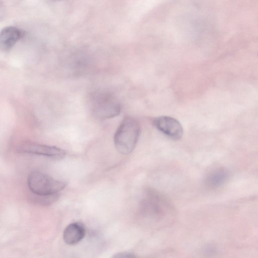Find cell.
I'll return each instance as SVG.
<instances>
[{"mask_svg": "<svg viewBox=\"0 0 258 258\" xmlns=\"http://www.w3.org/2000/svg\"><path fill=\"white\" fill-rule=\"evenodd\" d=\"M168 204L158 192L147 189L141 200L139 209L140 218L147 224L155 225L162 222L167 214Z\"/></svg>", "mask_w": 258, "mask_h": 258, "instance_id": "1", "label": "cell"}, {"mask_svg": "<svg viewBox=\"0 0 258 258\" xmlns=\"http://www.w3.org/2000/svg\"><path fill=\"white\" fill-rule=\"evenodd\" d=\"M140 132V125L137 119L131 116L124 117L114 137L117 150L124 155L131 153L138 143Z\"/></svg>", "mask_w": 258, "mask_h": 258, "instance_id": "2", "label": "cell"}, {"mask_svg": "<svg viewBox=\"0 0 258 258\" xmlns=\"http://www.w3.org/2000/svg\"><path fill=\"white\" fill-rule=\"evenodd\" d=\"M89 103L93 115L99 119L111 118L118 115L120 112L119 101L107 92L94 93L90 98Z\"/></svg>", "mask_w": 258, "mask_h": 258, "instance_id": "3", "label": "cell"}, {"mask_svg": "<svg viewBox=\"0 0 258 258\" xmlns=\"http://www.w3.org/2000/svg\"><path fill=\"white\" fill-rule=\"evenodd\" d=\"M27 183L31 192L39 195L57 194L67 186L66 182L37 171H32L28 175Z\"/></svg>", "mask_w": 258, "mask_h": 258, "instance_id": "4", "label": "cell"}, {"mask_svg": "<svg viewBox=\"0 0 258 258\" xmlns=\"http://www.w3.org/2000/svg\"><path fill=\"white\" fill-rule=\"evenodd\" d=\"M17 151L20 153L37 155L58 159L63 158L66 154V152L60 148L31 141L21 142L18 145Z\"/></svg>", "mask_w": 258, "mask_h": 258, "instance_id": "5", "label": "cell"}, {"mask_svg": "<svg viewBox=\"0 0 258 258\" xmlns=\"http://www.w3.org/2000/svg\"><path fill=\"white\" fill-rule=\"evenodd\" d=\"M154 126L165 136L174 140H180L183 134L182 126L175 118L161 116L154 119Z\"/></svg>", "mask_w": 258, "mask_h": 258, "instance_id": "6", "label": "cell"}, {"mask_svg": "<svg viewBox=\"0 0 258 258\" xmlns=\"http://www.w3.org/2000/svg\"><path fill=\"white\" fill-rule=\"evenodd\" d=\"M24 32L14 26L3 28L0 33V47L2 50L8 51L24 36Z\"/></svg>", "mask_w": 258, "mask_h": 258, "instance_id": "7", "label": "cell"}, {"mask_svg": "<svg viewBox=\"0 0 258 258\" xmlns=\"http://www.w3.org/2000/svg\"><path fill=\"white\" fill-rule=\"evenodd\" d=\"M85 235V229L80 223H72L68 225L63 233L64 242L69 245H74L80 242Z\"/></svg>", "mask_w": 258, "mask_h": 258, "instance_id": "8", "label": "cell"}, {"mask_svg": "<svg viewBox=\"0 0 258 258\" xmlns=\"http://www.w3.org/2000/svg\"><path fill=\"white\" fill-rule=\"evenodd\" d=\"M228 177V173L224 169L219 168L212 171L206 177L205 183L209 188L220 186L225 182Z\"/></svg>", "mask_w": 258, "mask_h": 258, "instance_id": "9", "label": "cell"}, {"mask_svg": "<svg viewBox=\"0 0 258 258\" xmlns=\"http://www.w3.org/2000/svg\"><path fill=\"white\" fill-rule=\"evenodd\" d=\"M58 198V194L52 195H39L32 193L31 197V201L37 204L47 206L54 203Z\"/></svg>", "mask_w": 258, "mask_h": 258, "instance_id": "10", "label": "cell"}, {"mask_svg": "<svg viewBox=\"0 0 258 258\" xmlns=\"http://www.w3.org/2000/svg\"><path fill=\"white\" fill-rule=\"evenodd\" d=\"M112 258H139L136 254L129 252H121L115 254Z\"/></svg>", "mask_w": 258, "mask_h": 258, "instance_id": "11", "label": "cell"}]
</instances>
